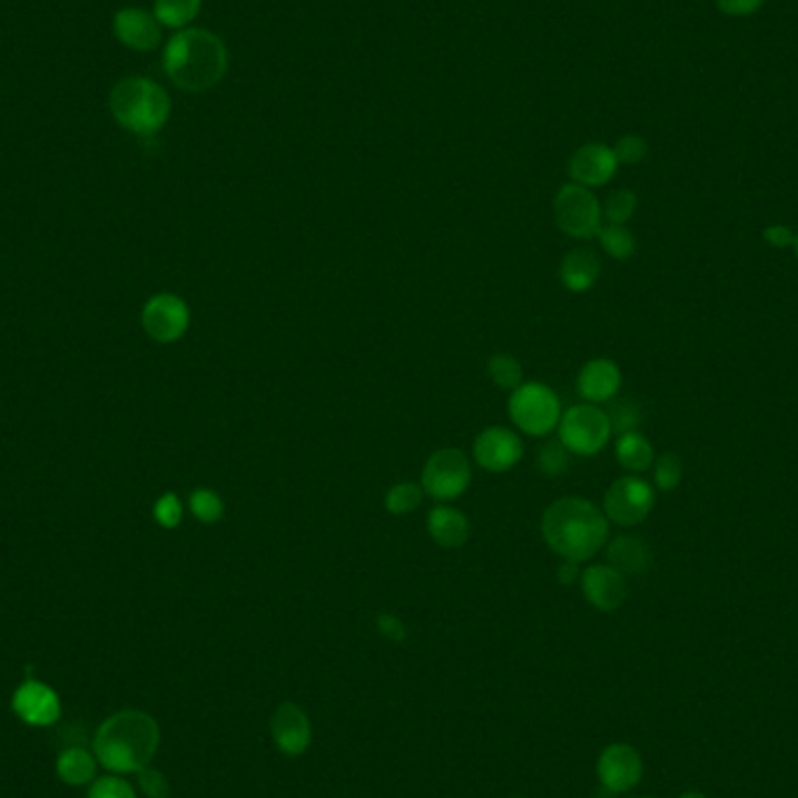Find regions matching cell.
<instances>
[{"mask_svg":"<svg viewBox=\"0 0 798 798\" xmlns=\"http://www.w3.org/2000/svg\"><path fill=\"white\" fill-rule=\"evenodd\" d=\"M542 540L563 561L584 563L610 540V521L587 497H561L542 514Z\"/></svg>","mask_w":798,"mask_h":798,"instance_id":"6da1fadb","label":"cell"},{"mask_svg":"<svg viewBox=\"0 0 798 798\" xmlns=\"http://www.w3.org/2000/svg\"><path fill=\"white\" fill-rule=\"evenodd\" d=\"M161 729L152 715L119 710L108 717L93 736V755L115 776H136L159 752Z\"/></svg>","mask_w":798,"mask_h":798,"instance_id":"7a4b0ae2","label":"cell"},{"mask_svg":"<svg viewBox=\"0 0 798 798\" xmlns=\"http://www.w3.org/2000/svg\"><path fill=\"white\" fill-rule=\"evenodd\" d=\"M161 66L178 89L204 93L220 85L229 70V52L220 36L208 29H183L168 38Z\"/></svg>","mask_w":798,"mask_h":798,"instance_id":"3957f363","label":"cell"},{"mask_svg":"<svg viewBox=\"0 0 798 798\" xmlns=\"http://www.w3.org/2000/svg\"><path fill=\"white\" fill-rule=\"evenodd\" d=\"M108 108L122 129L136 136H155L171 117V96L155 80L131 76L110 89Z\"/></svg>","mask_w":798,"mask_h":798,"instance_id":"277c9868","label":"cell"},{"mask_svg":"<svg viewBox=\"0 0 798 798\" xmlns=\"http://www.w3.org/2000/svg\"><path fill=\"white\" fill-rule=\"evenodd\" d=\"M506 414L528 437H546L561 423L563 406L549 385L530 381L516 388L506 402Z\"/></svg>","mask_w":798,"mask_h":798,"instance_id":"5b68a950","label":"cell"},{"mask_svg":"<svg viewBox=\"0 0 798 798\" xmlns=\"http://www.w3.org/2000/svg\"><path fill=\"white\" fill-rule=\"evenodd\" d=\"M559 440L572 455H598L612 440V423L608 411L598 404H574L563 411L559 423Z\"/></svg>","mask_w":798,"mask_h":798,"instance_id":"8992f818","label":"cell"},{"mask_svg":"<svg viewBox=\"0 0 798 798\" xmlns=\"http://www.w3.org/2000/svg\"><path fill=\"white\" fill-rule=\"evenodd\" d=\"M553 220L570 238H595L602 227V204L589 187L568 183L553 197Z\"/></svg>","mask_w":798,"mask_h":798,"instance_id":"52a82bcc","label":"cell"},{"mask_svg":"<svg viewBox=\"0 0 798 798\" xmlns=\"http://www.w3.org/2000/svg\"><path fill=\"white\" fill-rule=\"evenodd\" d=\"M472 483V463L461 449L434 451L421 474V486L425 495L440 502H451L467 493Z\"/></svg>","mask_w":798,"mask_h":798,"instance_id":"ba28073f","label":"cell"},{"mask_svg":"<svg viewBox=\"0 0 798 798\" xmlns=\"http://www.w3.org/2000/svg\"><path fill=\"white\" fill-rule=\"evenodd\" d=\"M657 504L654 486L638 474H628L617 479L604 493L602 512L610 523L621 528H633L647 521Z\"/></svg>","mask_w":798,"mask_h":798,"instance_id":"9c48e42d","label":"cell"},{"mask_svg":"<svg viewBox=\"0 0 798 798\" xmlns=\"http://www.w3.org/2000/svg\"><path fill=\"white\" fill-rule=\"evenodd\" d=\"M595 776L600 787L614 796L633 791L644 776L642 755L633 745L612 742L598 755Z\"/></svg>","mask_w":798,"mask_h":798,"instance_id":"30bf717a","label":"cell"},{"mask_svg":"<svg viewBox=\"0 0 798 798\" xmlns=\"http://www.w3.org/2000/svg\"><path fill=\"white\" fill-rule=\"evenodd\" d=\"M523 440L510 427L493 425L479 432L472 444L474 463L491 474H504L523 461Z\"/></svg>","mask_w":798,"mask_h":798,"instance_id":"8fae6325","label":"cell"},{"mask_svg":"<svg viewBox=\"0 0 798 798\" xmlns=\"http://www.w3.org/2000/svg\"><path fill=\"white\" fill-rule=\"evenodd\" d=\"M269 731L276 749L287 759L304 757L313 742L311 717L295 700H283L274 710Z\"/></svg>","mask_w":798,"mask_h":798,"instance_id":"7c38bea8","label":"cell"},{"mask_svg":"<svg viewBox=\"0 0 798 798\" xmlns=\"http://www.w3.org/2000/svg\"><path fill=\"white\" fill-rule=\"evenodd\" d=\"M142 327L157 344H174L189 327V308L176 295H157L142 308Z\"/></svg>","mask_w":798,"mask_h":798,"instance_id":"4fadbf2b","label":"cell"},{"mask_svg":"<svg viewBox=\"0 0 798 798\" xmlns=\"http://www.w3.org/2000/svg\"><path fill=\"white\" fill-rule=\"evenodd\" d=\"M12 710L29 727H52L61 719V698L50 684L27 680L12 696Z\"/></svg>","mask_w":798,"mask_h":798,"instance_id":"5bb4252c","label":"cell"},{"mask_svg":"<svg viewBox=\"0 0 798 798\" xmlns=\"http://www.w3.org/2000/svg\"><path fill=\"white\" fill-rule=\"evenodd\" d=\"M579 587L591 608L598 612L612 614L623 608L628 598L625 577L612 565H591L579 577Z\"/></svg>","mask_w":798,"mask_h":798,"instance_id":"9a60e30c","label":"cell"},{"mask_svg":"<svg viewBox=\"0 0 798 798\" xmlns=\"http://www.w3.org/2000/svg\"><path fill=\"white\" fill-rule=\"evenodd\" d=\"M619 161L614 157V150L604 142H587L582 148H577L570 157L568 174L572 183L582 187H602L608 185L617 176Z\"/></svg>","mask_w":798,"mask_h":798,"instance_id":"2e32d148","label":"cell"},{"mask_svg":"<svg viewBox=\"0 0 798 798\" xmlns=\"http://www.w3.org/2000/svg\"><path fill=\"white\" fill-rule=\"evenodd\" d=\"M112 33L134 52H152L161 45V23L142 8H122L112 17Z\"/></svg>","mask_w":798,"mask_h":798,"instance_id":"e0dca14e","label":"cell"},{"mask_svg":"<svg viewBox=\"0 0 798 798\" xmlns=\"http://www.w3.org/2000/svg\"><path fill=\"white\" fill-rule=\"evenodd\" d=\"M621 391V370L610 357H595L589 359L587 365L579 370L577 376V393L589 404H608Z\"/></svg>","mask_w":798,"mask_h":798,"instance_id":"ac0fdd59","label":"cell"},{"mask_svg":"<svg viewBox=\"0 0 798 798\" xmlns=\"http://www.w3.org/2000/svg\"><path fill=\"white\" fill-rule=\"evenodd\" d=\"M608 565L619 570L623 577H642L654 565V553L647 540L640 535H619L604 544Z\"/></svg>","mask_w":798,"mask_h":798,"instance_id":"d6986e66","label":"cell"},{"mask_svg":"<svg viewBox=\"0 0 798 798\" xmlns=\"http://www.w3.org/2000/svg\"><path fill=\"white\" fill-rule=\"evenodd\" d=\"M427 535L442 549H463L470 542L472 525L470 519L455 506H434L427 514Z\"/></svg>","mask_w":798,"mask_h":798,"instance_id":"ffe728a7","label":"cell"},{"mask_svg":"<svg viewBox=\"0 0 798 798\" xmlns=\"http://www.w3.org/2000/svg\"><path fill=\"white\" fill-rule=\"evenodd\" d=\"M600 274H602V262H600L598 253L591 248L570 250L563 257L561 269H559V278H561L563 287L577 295L589 293V289L598 283Z\"/></svg>","mask_w":798,"mask_h":798,"instance_id":"44dd1931","label":"cell"},{"mask_svg":"<svg viewBox=\"0 0 798 798\" xmlns=\"http://www.w3.org/2000/svg\"><path fill=\"white\" fill-rule=\"evenodd\" d=\"M614 455L617 463L631 474H644L657 461L654 446H651V442L638 430L619 434L614 444Z\"/></svg>","mask_w":798,"mask_h":798,"instance_id":"7402d4cb","label":"cell"},{"mask_svg":"<svg viewBox=\"0 0 798 798\" xmlns=\"http://www.w3.org/2000/svg\"><path fill=\"white\" fill-rule=\"evenodd\" d=\"M99 759L85 747H68L57 759V776L68 787H85L96 778Z\"/></svg>","mask_w":798,"mask_h":798,"instance_id":"603a6c76","label":"cell"},{"mask_svg":"<svg viewBox=\"0 0 798 798\" xmlns=\"http://www.w3.org/2000/svg\"><path fill=\"white\" fill-rule=\"evenodd\" d=\"M201 12V0H155L152 14L161 23V29H174L183 31L189 29V23L195 21Z\"/></svg>","mask_w":798,"mask_h":798,"instance_id":"cb8c5ba5","label":"cell"},{"mask_svg":"<svg viewBox=\"0 0 798 798\" xmlns=\"http://www.w3.org/2000/svg\"><path fill=\"white\" fill-rule=\"evenodd\" d=\"M423 495L425 491L416 481H400L388 489V493H385L383 504L393 516H408L418 510Z\"/></svg>","mask_w":798,"mask_h":798,"instance_id":"d4e9b609","label":"cell"},{"mask_svg":"<svg viewBox=\"0 0 798 798\" xmlns=\"http://www.w3.org/2000/svg\"><path fill=\"white\" fill-rule=\"evenodd\" d=\"M598 240H600L602 250L619 262L631 259L638 248L633 231L625 225H602L598 231Z\"/></svg>","mask_w":798,"mask_h":798,"instance_id":"484cf974","label":"cell"},{"mask_svg":"<svg viewBox=\"0 0 798 798\" xmlns=\"http://www.w3.org/2000/svg\"><path fill=\"white\" fill-rule=\"evenodd\" d=\"M489 376L497 385V388L510 391V393H514L516 388H521V385L525 383L523 381V365L510 353H495L489 359Z\"/></svg>","mask_w":798,"mask_h":798,"instance_id":"4316f807","label":"cell"},{"mask_svg":"<svg viewBox=\"0 0 798 798\" xmlns=\"http://www.w3.org/2000/svg\"><path fill=\"white\" fill-rule=\"evenodd\" d=\"M570 451L565 449V444L555 437L549 440L540 453H538V470L542 476L546 479H559L570 470Z\"/></svg>","mask_w":798,"mask_h":798,"instance_id":"83f0119b","label":"cell"},{"mask_svg":"<svg viewBox=\"0 0 798 798\" xmlns=\"http://www.w3.org/2000/svg\"><path fill=\"white\" fill-rule=\"evenodd\" d=\"M651 470H654V486L663 493L674 491L677 486H680L682 476H684L682 457L672 451L661 453L654 461V465H651Z\"/></svg>","mask_w":798,"mask_h":798,"instance_id":"f1b7e54d","label":"cell"},{"mask_svg":"<svg viewBox=\"0 0 798 798\" xmlns=\"http://www.w3.org/2000/svg\"><path fill=\"white\" fill-rule=\"evenodd\" d=\"M638 210V195L633 189H617L602 206V217L608 225H628Z\"/></svg>","mask_w":798,"mask_h":798,"instance_id":"f546056e","label":"cell"},{"mask_svg":"<svg viewBox=\"0 0 798 798\" xmlns=\"http://www.w3.org/2000/svg\"><path fill=\"white\" fill-rule=\"evenodd\" d=\"M610 406L604 408L608 411V418L612 423V434H623V432H633L638 430V425L642 423V411L633 400H610Z\"/></svg>","mask_w":798,"mask_h":798,"instance_id":"4dcf8cb0","label":"cell"},{"mask_svg":"<svg viewBox=\"0 0 798 798\" xmlns=\"http://www.w3.org/2000/svg\"><path fill=\"white\" fill-rule=\"evenodd\" d=\"M189 510L201 523H217L225 516V502L210 489H197L189 495Z\"/></svg>","mask_w":798,"mask_h":798,"instance_id":"1f68e13d","label":"cell"},{"mask_svg":"<svg viewBox=\"0 0 798 798\" xmlns=\"http://www.w3.org/2000/svg\"><path fill=\"white\" fill-rule=\"evenodd\" d=\"M612 150H614V157H617L619 164L633 166V164H640V161L647 157L649 145H647V140H644L642 136H638V134H625V136H621V138L617 140V145H614Z\"/></svg>","mask_w":798,"mask_h":798,"instance_id":"d6a6232c","label":"cell"},{"mask_svg":"<svg viewBox=\"0 0 798 798\" xmlns=\"http://www.w3.org/2000/svg\"><path fill=\"white\" fill-rule=\"evenodd\" d=\"M87 798H138V794L122 776H108L91 782Z\"/></svg>","mask_w":798,"mask_h":798,"instance_id":"836d02e7","label":"cell"},{"mask_svg":"<svg viewBox=\"0 0 798 798\" xmlns=\"http://www.w3.org/2000/svg\"><path fill=\"white\" fill-rule=\"evenodd\" d=\"M136 778H138L140 791L148 798H171V785H168V778L161 770H157L152 766H145L142 770L136 772Z\"/></svg>","mask_w":798,"mask_h":798,"instance_id":"e575fe53","label":"cell"},{"mask_svg":"<svg viewBox=\"0 0 798 798\" xmlns=\"http://www.w3.org/2000/svg\"><path fill=\"white\" fill-rule=\"evenodd\" d=\"M155 519L164 528H176L183 521L180 497L174 493H166L164 497H159V502L155 504Z\"/></svg>","mask_w":798,"mask_h":798,"instance_id":"d590c367","label":"cell"},{"mask_svg":"<svg viewBox=\"0 0 798 798\" xmlns=\"http://www.w3.org/2000/svg\"><path fill=\"white\" fill-rule=\"evenodd\" d=\"M766 6V0H717V10L727 17H752Z\"/></svg>","mask_w":798,"mask_h":798,"instance_id":"8d00e7d4","label":"cell"},{"mask_svg":"<svg viewBox=\"0 0 798 798\" xmlns=\"http://www.w3.org/2000/svg\"><path fill=\"white\" fill-rule=\"evenodd\" d=\"M376 628H378V633L385 640H391V642H404L406 640L404 621L400 617L391 614V612H383V614L376 617Z\"/></svg>","mask_w":798,"mask_h":798,"instance_id":"74e56055","label":"cell"},{"mask_svg":"<svg viewBox=\"0 0 798 798\" xmlns=\"http://www.w3.org/2000/svg\"><path fill=\"white\" fill-rule=\"evenodd\" d=\"M763 236H766V240H770V244L772 246H794V238H796V234H791V229H787V227H768L766 231H763Z\"/></svg>","mask_w":798,"mask_h":798,"instance_id":"f35d334b","label":"cell"},{"mask_svg":"<svg viewBox=\"0 0 798 798\" xmlns=\"http://www.w3.org/2000/svg\"><path fill=\"white\" fill-rule=\"evenodd\" d=\"M579 577H582V570H579V563L574 561H563L559 565V582L563 587H572L574 582H579Z\"/></svg>","mask_w":798,"mask_h":798,"instance_id":"ab89813d","label":"cell"},{"mask_svg":"<svg viewBox=\"0 0 798 798\" xmlns=\"http://www.w3.org/2000/svg\"><path fill=\"white\" fill-rule=\"evenodd\" d=\"M677 798H708V796H706L703 791H684V794H680Z\"/></svg>","mask_w":798,"mask_h":798,"instance_id":"60d3db41","label":"cell"},{"mask_svg":"<svg viewBox=\"0 0 798 798\" xmlns=\"http://www.w3.org/2000/svg\"><path fill=\"white\" fill-rule=\"evenodd\" d=\"M794 255H796V259H798V234H796V238H794Z\"/></svg>","mask_w":798,"mask_h":798,"instance_id":"b9f144b4","label":"cell"},{"mask_svg":"<svg viewBox=\"0 0 798 798\" xmlns=\"http://www.w3.org/2000/svg\"><path fill=\"white\" fill-rule=\"evenodd\" d=\"M636 798H657V796H636Z\"/></svg>","mask_w":798,"mask_h":798,"instance_id":"7bdbcfd3","label":"cell"}]
</instances>
